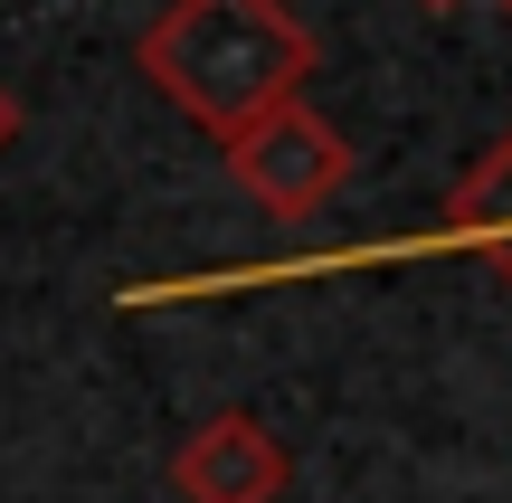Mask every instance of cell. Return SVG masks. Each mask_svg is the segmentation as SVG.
<instances>
[{
	"label": "cell",
	"mask_w": 512,
	"mask_h": 503,
	"mask_svg": "<svg viewBox=\"0 0 512 503\" xmlns=\"http://www.w3.org/2000/svg\"><path fill=\"white\" fill-rule=\"evenodd\" d=\"M133 67H143V86L171 95V114H190L228 152L256 114L313 86L323 48L285 0H162L133 38Z\"/></svg>",
	"instance_id": "6da1fadb"
},
{
	"label": "cell",
	"mask_w": 512,
	"mask_h": 503,
	"mask_svg": "<svg viewBox=\"0 0 512 503\" xmlns=\"http://www.w3.org/2000/svg\"><path fill=\"white\" fill-rule=\"evenodd\" d=\"M228 181H238L275 228H313L351 190V143H342V124H332L323 105L294 95V105L256 114L238 143H228Z\"/></svg>",
	"instance_id": "7a4b0ae2"
},
{
	"label": "cell",
	"mask_w": 512,
	"mask_h": 503,
	"mask_svg": "<svg viewBox=\"0 0 512 503\" xmlns=\"http://www.w3.org/2000/svg\"><path fill=\"white\" fill-rule=\"evenodd\" d=\"M294 456L256 409H219L171 447V494L181 503H285Z\"/></svg>",
	"instance_id": "3957f363"
},
{
	"label": "cell",
	"mask_w": 512,
	"mask_h": 503,
	"mask_svg": "<svg viewBox=\"0 0 512 503\" xmlns=\"http://www.w3.org/2000/svg\"><path fill=\"white\" fill-rule=\"evenodd\" d=\"M418 247H465V257H484V266L512 285V133H503V143H484L475 162H465V181H456V200H446V228H437V238L351 247V257H323L313 276H332V266H380V257H418Z\"/></svg>",
	"instance_id": "277c9868"
},
{
	"label": "cell",
	"mask_w": 512,
	"mask_h": 503,
	"mask_svg": "<svg viewBox=\"0 0 512 503\" xmlns=\"http://www.w3.org/2000/svg\"><path fill=\"white\" fill-rule=\"evenodd\" d=\"M19 133H29V105H19V86H10V76H0V152H10Z\"/></svg>",
	"instance_id": "5b68a950"
},
{
	"label": "cell",
	"mask_w": 512,
	"mask_h": 503,
	"mask_svg": "<svg viewBox=\"0 0 512 503\" xmlns=\"http://www.w3.org/2000/svg\"><path fill=\"white\" fill-rule=\"evenodd\" d=\"M418 10H465V0H418Z\"/></svg>",
	"instance_id": "8992f818"
},
{
	"label": "cell",
	"mask_w": 512,
	"mask_h": 503,
	"mask_svg": "<svg viewBox=\"0 0 512 503\" xmlns=\"http://www.w3.org/2000/svg\"><path fill=\"white\" fill-rule=\"evenodd\" d=\"M494 10H503V19H512V0H494Z\"/></svg>",
	"instance_id": "52a82bcc"
}]
</instances>
